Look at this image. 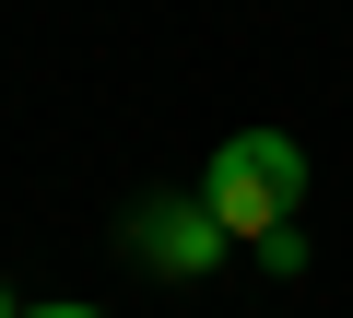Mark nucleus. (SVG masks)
Segmentation results:
<instances>
[{"mask_svg":"<svg viewBox=\"0 0 353 318\" xmlns=\"http://www.w3.org/2000/svg\"><path fill=\"white\" fill-rule=\"evenodd\" d=\"M201 201H212V224L224 236H271V224H294L306 212V141L294 130H236L224 153H212V177H201Z\"/></svg>","mask_w":353,"mask_h":318,"instance_id":"f257e3e1","label":"nucleus"},{"mask_svg":"<svg viewBox=\"0 0 353 318\" xmlns=\"http://www.w3.org/2000/svg\"><path fill=\"white\" fill-rule=\"evenodd\" d=\"M0 318H24V306H12V295H0Z\"/></svg>","mask_w":353,"mask_h":318,"instance_id":"39448f33","label":"nucleus"},{"mask_svg":"<svg viewBox=\"0 0 353 318\" xmlns=\"http://www.w3.org/2000/svg\"><path fill=\"white\" fill-rule=\"evenodd\" d=\"M130 248H141V271H165V283H189V271H212L236 236L212 224V201H141L130 212Z\"/></svg>","mask_w":353,"mask_h":318,"instance_id":"f03ea898","label":"nucleus"},{"mask_svg":"<svg viewBox=\"0 0 353 318\" xmlns=\"http://www.w3.org/2000/svg\"><path fill=\"white\" fill-rule=\"evenodd\" d=\"M259 271L294 283V271H306V224H271V236H259Z\"/></svg>","mask_w":353,"mask_h":318,"instance_id":"7ed1b4c3","label":"nucleus"},{"mask_svg":"<svg viewBox=\"0 0 353 318\" xmlns=\"http://www.w3.org/2000/svg\"><path fill=\"white\" fill-rule=\"evenodd\" d=\"M24 318H94V306H24Z\"/></svg>","mask_w":353,"mask_h":318,"instance_id":"20e7f679","label":"nucleus"}]
</instances>
